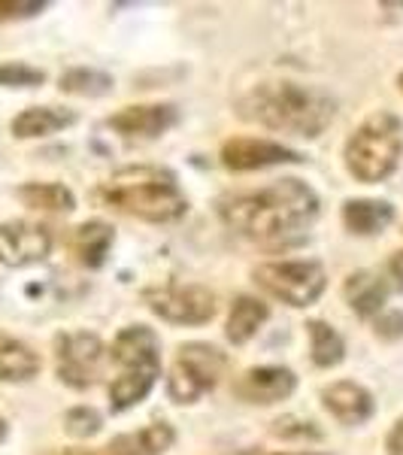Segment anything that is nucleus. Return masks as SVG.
Wrapping results in <instances>:
<instances>
[{
	"instance_id": "a878e982",
	"label": "nucleus",
	"mask_w": 403,
	"mask_h": 455,
	"mask_svg": "<svg viewBox=\"0 0 403 455\" xmlns=\"http://www.w3.org/2000/svg\"><path fill=\"white\" fill-rule=\"evenodd\" d=\"M100 428H104V416H100L94 407H88V403L70 407L67 413H64V431H67L70 437H76V440L94 437Z\"/></svg>"
},
{
	"instance_id": "393cba45",
	"label": "nucleus",
	"mask_w": 403,
	"mask_h": 455,
	"mask_svg": "<svg viewBox=\"0 0 403 455\" xmlns=\"http://www.w3.org/2000/svg\"><path fill=\"white\" fill-rule=\"evenodd\" d=\"M270 437L276 440H288V443H319L321 437H325V431L319 428L312 419H306V416H280V419L270 422Z\"/></svg>"
},
{
	"instance_id": "aec40b11",
	"label": "nucleus",
	"mask_w": 403,
	"mask_h": 455,
	"mask_svg": "<svg viewBox=\"0 0 403 455\" xmlns=\"http://www.w3.org/2000/svg\"><path fill=\"white\" fill-rule=\"evenodd\" d=\"M40 371L43 358L31 343L0 331V383H31Z\"/></svg>"
},
{
	"instance_id": "4468645a",
	"label": "nucleus",
	"mask_w": 403,
	"mask_h": 455,
	"mask_svg": "<svg viewBox=\"0 0 403 455\" xmlns=\"http://www.w3.org/2000/svg\"><path fill=\"white\" fill-rule=\"evenodd\" d=\"M319 401L325 413L343 425V428H358V425L370 422L376 413V398L367 386L355 383V379H334V383L321 386Z\"/></svg>"
},
{
	"instance_id": "473e14b6",
	"label": "nucleus",
	"mask_w": 403,
	"mask_h": 455,
	"mask_svg": "<svg viewBox=\"0 0 403 455\" xmlns=\"http://www.w3.org/2000/svg\"><path fill=\"white\" fill-rule=\"evenodd\" d=\"M267 455H331V452H321V450H297V452H267Z\"/></svg>"
},
{
	"instance_id": "2f4dec72",
	"label": "nucleus",
	"mask_w": 403,
	"mask_h": 455,
	"mask_svg": "<svg viewBox=\"0 0 403 455\" xmlns=\"http://www.w3.org/2000/svg\"><path fill=\"white\" fill-rule=\"evenodd\" d=\"M49 455H109L104 446L100 450H55V452H49Z\"/></svg>"
},
{
	"instance_id": "423d86ee",
	"label": "nucleus",
	"mask_w": 403,
	"mask_h": 455,
	"mask_svg": "<svg viewBox=\"0 0 403 455\" xmlns=\"http://www.w3.org/2000/svg\"><path fill=\"white\" fill-rule=\"evenodd\" d=\"M228 371V355L207 340H188L176 349L170 371H167V398L179 407L197 403L207 392L222 383Z\"/></svg>"
},
{
	"instance_id": "7c9ffc66",
	"label": "nucleus",
	"mask_w": 403,
	"mask_h": 455,
	"mask_svg": "<svg viewBox=\"0 0 403 455\" xmlns=\"http://www.w3.org/2000/svg\"><path fill=\"white\" fill-rule=\"evenodd\" d=\"M385 452L388 455H403V416L394 419V425L385 435Z\"/></svg>"
},
{
	"instance_id": "f03ea898",
	"label": "nucleus",
	"mask_w": 403,
	"mask_h": 455,
	"mask_svg": "<svg viewBox=\"0 0 403 455\" xmlns=\"http://www.w3.org/2000/svg\"><path fill=\"white\" fill-rule=\"evenodd\" d=\"M237 116L267 131L316 140L336 119V98L295 79H264L237 100Z\"/></svg>"
},
{
	"instance_id": "0eeeda50",
	"label": "nucleus",
	"mask_w": 403,
	"mask_h": 455,
	"mask_svg": "<svg viewBox=\"0 0 403 455\" xmlns=\"http://www.w3.org/2000/svg\"><path fill=\"white\" fill-rule=\"evenodd\" d=\"M255 285L280 304L291 310H306L325 295L328 274L312 259H282V261H261L252 267Z\"/></svg>"
},
{
	"instance_id": "c756f323",
	"label": "nucleus",
	"mask_w": 403,
	"mask_h": 455,
	"mask_svg": "<svg viewBox=\"0 0 403 455\" xmlns=\"http://www.w3.org/2000/svg\"><path fill=\"white\" fill-rule=\"evenodd\" d=\"M383 276L388 280V285H391V291H403V249L391 252V259H388L383 267Z\"/></svg>"
},
{
	"instance_id": "a211bd4d",
	"label": "nucleus",
	"mask_w": 403,
	"mask_h": 455,
	"mask_svg": "<svg viewBox=\"0 0 403 455\" xmlns=\"http://www.w3.org/2000/svg\"><path fill=\"white\" fill-rule=\"evenodd\" d=\"M70 124H76V113L67 107H28L10 122V134L16 140H43Z\"/></svg>"
},
{
	"instance_id": "bb28decb",
	"label": "nucleus",
	"mask_w": 403,
	"mask_h": 455,
	"mask_svg": "<svg viewBox=\"0 0 403 455\" xmlns=\"http://www.w3.org/2000/svg\"><path fill=\"white\" fill-rule=\"evenodd\" d=\"M46 83V73L25 61H0V88H36Z\"/></svg>"
},
{
	"instance_id": "c9c22d12",
	"label": "nucleus",
	"mask_w": 403,
	"mask_h": 455,
	"mask_svg": "<svg viewBox=\"0 0 403 455\" xmlns=\"http://www.w3.org/2000/svg\"><path fill=\"white\" fill-rule=\"evenodd\" d=\"M394 83H398V92L403 94V70L398 73V79H394Z\"/></svg>"
},
{
	"instance_id": "7ed1b4c3",
	"label": "nucleus",
	"mask_w": 403,
	"mask_h": 455,
	"mask_svg": "<svg viewBox=\"0 0 403 455\" xmlns=\"http://www.w3.org/2000/svg\"><path fill=\"white\" fill-rule=\"evenodd\" d=\"M100 207L124 212L149 225L179 222L188 212V195L182 192L179 176L170 167L158 164H130L98 182L91 192Z\"/></svg>"
},
{
	"instance_id": "c85d7f7f",
	"label": "nucleus",
	"mask_w": 403,
	"mask_h": 455,
	"mask_svg": "<svg viewBox=\"0 0 403 455\" xmlns=\"http://www.w3.org/2000/svg\"><path fill=\"white\" fill-rule=\"evenodd\" d=\"M43 10H46L43 0H0V25L19 21V19H31Z\"/></svg>"
},
{
	"instance_id": "1a4fd4ad",
	"label": "nucleus",
	"mask_w": 403,
	"mask_h": 455,
	"mask_svg": "<svg viewBox=\"0 0 403 455\" xmlns=\"http://www.w3.org/2000/svg\"><path fill=\"white\" fill-rule=\"evenodd\" d=\"M55 373L73 392H88L104 377L107 343L94 331H61L55 334Z\"/></svg>"
},
{
	"instance_id": "f704fd0d",
	"label": "nucleus",
	"mask_w": 403,
	"mask_h": 455,
	"mask_svg": "<svg viewBox=\"0 0 403 455\" xmlns=\"http://www.w3.org/2000/svg\"><path fill=\"white\" fill-rule=\"evenodd\" d=\"M228 455H258V450H240V452H228Z\"/></svg>"
},
{
	"instance_id": "2eb2a0df",
	"label": "nucleus",
	"mask_w": 403,
	"mask_h": 455,
	"mask_svg": "<svg viewBox=\"0 0 403 455\" xmlns=\"http://www.w3.org/2000/svg\"><path fill=\"white\" fill-rule=\"evenodd\" d=\"M115 243V228L104 222V219H88V222L70 228L67 234V249L73 261L85 270H100L113 252Z\"/></svg>"
},
{
	"instance_id": "5701e85b",
	"label": "nucleus",
	"mask_w": 403,
	"mask_h": 455,
	"mask_svg": "<svg viewBox=\"0 0 403 455\" xmlns=\"http://www.w3.org/2000/svg\"><path fill=\"white\" fill-rule=\"evenodd\" d=\"M16 197L28 210L36 212H73L76 210V195L64 182H21Z\"/></svg>"
},
{
	"instance_id": "72a5a7b5",
	"label": "nucleus",
	"mask_w": 403,
	"mask_h": 455,
	"mask_svg": "<svg viewBox=\"0 0 403 455\" xmlns=\"http://www.w3.org/2000/svg\"><path fill=\"white\" fill-rule=\"evenodd\" d=\"M6 435H10V425H6V419L0 416V443L6 440Z\"/></svg>"
},
{
	"instance_id": "cd10ccee",
	"label": "nucleus",
	"mask_w": 403,
	"mask_h": 455,
	"mask_svg": "<svg viewBox=\"0 0 403 455\" xmlns=\"http://www.w3.org/2000/svg\"><path fill=\"white\" fill-rule=\"evenodd\" d=\"M370 325H373V334H376L379 340H385V343L403 340V310H388L385 307V310L379 313Z\"/></svg>"
},
{
	"instance_id": "dca6fc26",
	"label": "nucleus",
	"mask_w": 403,
	"mask_h": 455,
	"mask_svg": "<svg viewBox=\"0 0 403 455\" xmlns=\"http://www.w3.org/2000/svg\"><path fill=\"white\" fill-rule=\"evenodd\" d=\"M391 285L383 276V270H355L343 280V298L352 307V313L364 322H373L385 310L388 298H391Z\"/></svg>"
},
{
	"instance_id": "39448f33",
	"label": "nucleus",
	"mask_w": 403,
	"mask_h": 455,
	"mask_svg": "<svg viewBox=\"0 0 403 455\" xmlns=\"http://www.w3.org/2000/svg\"><path fill=\"white\" fill-rule=\"evenodd\" d=\"M403 158V122L391 109H376L361 119L343 143V167L355 182L376 186L400 167Z\"/></svg>"
},
{
	"instance_id": "9d476101",
	"label": "nucleus",
	"mask_w": 403,
	"mask_h": 455,
	"mask_svg": "<svg viewBox=\"0 0 403 455\" xmlns=\"http://www.w3.org/2000/svg\"><path fill=\"white\" fill-rule=\"evenodd\" d=\"M218 161L231 173H255L267 167L300 164L304 156L285 143H276L270 137H228L218 149Z\"/></svg>"
},
{
	"instance_id": "6e6552de",
	"label": "nucleus",
	"mask_w": 403,
	"mask_h": 455,
	"mask_svg": "<svg viewBox=\"0 0 403 455\" xmlns=\"http://www.w3.org/2000/svg\"><path fill=\"white\" fill-rule=\"evenodd\" d=\"M143 304L149 307V313H155L161 322L186 325V328L207 325L218 313L216 291L201 283L149 285V289H143Z\"/></svg>"
},
{
	"instance_id": "9b49d317",
	"label": "nucleus",
	"mask_w": 403,
	"mask_h": 455,
	"mask_svg": "<svg viewBox=\"0 0 403 455\" xmlns=\"http://www.w3.org/2000/svg\"><path fill=\"white\" fill-rule=\"evenodd\" d=\"M52 228L31 219L0 222V264L4 267H31L52 255Z\"/></svg>"
},
{
	"instance_id": "20e7f679",
	"label": "nucleus",
	"mask_w": 403,
	"mask_h": 455,
	"mask_svg": "<svg viewBox=\"0 0 403 455\" xmlns=\"http://www.w3.org/2000/svg\"><path fill=\"white\" fill-rule=\"evenodd\" d=\"M107 358L119 368L109 383V410L128 413L155 392L161 379V337L149 325H124L107 347Z\"/></svg>"
},
{
	"instance_id": "f257e3e1",
	"label": "nucleus",
	"mask_w": 403,
	"mask_h": 455,
	"mask_svg": "<svg viewBox=\"0 0 403 455\" xmlns=\"http://www.w3.org/2000/svg\"><path fill=\"white\" fill-rule=\"evenodd\" d=\"M319 212V192L297 176H282L249 192H228L216 201L218 222L261 249L304 243Z\"/></svg>"
},
{
	"instance_id": "6ab92c4d",
	"label": "nucleus",
	"mask_w": 403,
	"mask_h": 455,
	"mask_svg": "<svg viewBox=\"0 0 403 455\" xmlns=\"http://www.w3.org/2000/svg\"><path fill=\"white\" fill-rule=\"evenodd\" d=\"M176 443V431L170 422H149L137 431L113 437L104 450L109 455H164Z\"/></svg>"
},
{
	"instance_id": "f3484780",
	"label": "nucleus",
	"mask_w": 403,
	"mask_h": 455,
	"mask_svg": "<svg viewBox=\"0 0 403 455\" xmlns=\"http://www.w3.org/2000/svg\"><path fill=\"white\" fill-rule=\"evenodd\" d=\"M340 222L355 237H376L394 222V207L379 197H346L340 207Z\"/></svg>"
},
{
	"instance_id": "ddd939ff",
	"label": "nucleus",
	"mask_w": 403,
	"mask_h": 455,
	"mask_svg": "<svg viewBox=\"0 0 403 455\" xmlns=\"http://www.w3.org/2000/svg\"><path fill=\"white\" fill-rule=\"evenodd\" d=\"M179 122V109L173 104H130L115 109L107 119L109 128L115 131L124 140H155L164 137L167 131L176 128Z\"/></svg>"
},
{
	"instance_id": "f8f14e48",
	"label": "nucleus",
	"mask_w": 403,
	"mask_h": 455,
	"mask_svg": "<svg viewBox=\"0 0 403 455\" xmlns=\"http://www.w3.org/2000/svg\"><path fill=\"white\" fill-rule=\"evenodd\" d=\"M297 388V373L285 364H255L233 377V398L252 407H273L280 401H288Z\"/></svg>"
},
{
	"instance_id": "4be33fe9",
	"label": "nucleus",
	"mask_w": 403,
	"mask_h": 455,
	"mask_svg": "<svg viewBox=\"0 0 403 455\" xmlns=\"http://www.w3.org/2000/svg\"><path fill=\"white\" fill-rule=\"evenodd\" d=\"M304 328L306 337H310V358L316 368L331 371L336 364H343V358H346V340H343V334L336 331L331 322L310 319Z\"/></svg>"
},
{
	"instance_id": "b1692460",
	"label": "nucleus",
	"mask_w": 403,
	"mask_h": 455,
	"mask_svg": "<svg viewBox=\"0 0 403 455\" xmlns=\"http://www.w3.org/2000/svg\"><path fill=\"white\" fill-rule=\"evenodd\" d=\"M113 85L115 79L109 73L94 68H70L58 79V88L64 94H76V98H104V94L113 92Z\"/></svg>"
},
{
	"instance_id": "412c9836",
	"label": "nucleus",
	"mask_w": 403,
	"mask_h": 455,
	"mask_svg": "<svg viewBox=\"0 0 403 455\" xmlns=\"http://www.w3.org/2000/svg\"><path fill=\"white\" fill-rule=\"evenodd\" d=\"M270 319V304L255 295H237L228 310V322H225V337L233 347H246L249 340H255V334L264 328V322Z\"/></svg>"
}]
</instances>
